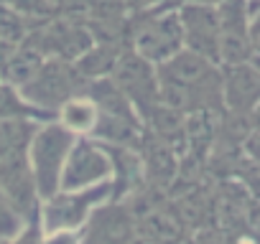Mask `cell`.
Here are the masks:
<instances>
[{
    "label": "cell",
    "instance_id": "277c9868",
    "mask_svg": "<svg viewBox=\"0 0 260 244\" xmlns=\"http://www.w3.org/2000/svg\"><path fill=\"white\" fill-rule=\"evenodd\" d=\"M28 89L26 94L39 102V104H54V102H61L67 94H69V76H67V69L61 64H46V69L36 71L31 79H28Z\"/></svg>",
    "mask_w": 260,
    "mask_h": 244
},
{
    "label": "cell",
    "instance_id": "5b68a950",
    "mask_svg": "<svg viewBox=\"0 0 260 244\" xmlns=\"http://www.w3.org/2000/svg\"><path fill=\"white\" fill-rule=\"evenodd\" d=\"M181 26L186 28L189 33V41H191V49L197 51H204L209 46H217V33H219V18H214V13L207 8V6H199V8H186L184 16H181ZM217 54H219V46H217Z\"/></svg>",
    "mask_w": 260,
    "mask_h": 244
},
{
    "label": "cell",
    "instance_id": "7a4b0ae2",
    "mask_svg": "<svg viewBox=\"0 0 260 244\" xmlns=\"http://www.w3.org/2000/svg\"><path fill=\"white\" fill-rule=\"evenodd\" d=\"M67 145H69V135L61 128L44 130L34 140V166H36L34 171L39 173V181L44 186L56 181V173H59L61 158L67 153Z\"/></svg>",
    "mask_w": 260,
    "mask_h": 244
},
{
    "label": "cell",
    "instance_id": "3957f363",
    "mask_svg": "<svg viewBox=\"0 0 260 244\" xmlns=\"http://www.w3.org/2000/svg\"><path fill=\"white\" fill-rule=\"evenodd\" d=\"M115 82L120 84L117 89L122 94H133L141 102H148L158 94L156 76H153L151 66L138 56H122L115 64Z\"/></svg>",
    "mask_w": 260,
    "mask_h": 244
},
{
    "label": "cell",
    "instance_id": "7c38bea8",
    "mask_svg": "<svg viewBox=\"0 0 260 244\" xmlns=\"http://www.w3.org/2000/svg\"><path fill=\"white\" fill-rule=\"evenodd\" d=\"M207 3H212V0H199V6H207Z\"/></svg>",
    "mask_w": 260,
    "mask_h": 244
},
{
    "label": "cell",
    "instance_id": "52a82bcc",
    "mask_svg": "<svg viewBox=\"0 0 260 244\" xmlns=\"http://www.w3.org/2000/svg\"><path fill=\"white\" fill-rule=\"evenodd\" d=\"M64 125L72 130H89L97 125V109L92 102H69L64 107Z\"/></svg>",
    "mask_w": 260,
    "mask_h": 244
},
{
    "label": "cell",
    "instance_id": "6da1fadb",
    "mask_svg": "<svg viewBox=\"0 0 260 244\" xmlns=\"http://www.w3.org/2000/svg\"><path fill=\"white\" fill-rule=\"evenodd\" d=\"M181 21L179 16H164V18H156L151 23H146L141 31H138V38H136V46L141 49L143 56L148 59H169L179 51L181 46Z\"/></svg>",
    "mask_w": 260,
    "mask_h": 244
},
{
    "label": "cell",
    "instance_id": "8992f818",
    "mask_svg": "<svg viewBox=\"0 0 260 244\" xmlns=\"http://www.w3.org/2000/svg\"><path fill=\"white\" fill-rule=\"evenodd\" d=\"M39 64H41V59H39V51L36 49H18L16 56L8 61V76H11V82H18V84L28 82L41 69Z\"/></svg>",
    "mask_w": 260,
    "mask_h": 244
},
{
    "label": "cell",
    "instance_id": "8fae6325",
    "mask_svg": "<svg viewBox=\"0 0 260 244\" xmlns=\"http://www.w3.org/2000/svg\"><path fill=\"white\" fill-rule=\"evenodd\" d=\"M125 3H127L130 8H146L148 3H153V0H125Z\"/></svg>",
    "mask_w": 260,
    "mask_h": 244
},
{
    "label": "cell",
    "instance_id": "4fadbf2b",
    "mask_svg": "<svg viewBox=\"0 0 260 244\" xmlns=\"http://www.w3.org/2000/svg\"><path fill=\"white\" fill-rule=\"evenodd\" d=\"M64 3H77V0H64Z\"/></svg>",
    "mask_w": 260,
    "mask_h": 244
},
{
    "label": "cell",
    "instance_id": "ba28073f",
    "mask_svg": "<svg viewBox=\"0 0 260 244\" xmlns=\"http://www.w3.org/2000/svg\"><path fill=\"white\" fill-rule=\"evenodd\" d=\"M97 51H100V56H97L94 51H87V56L82 59L79 69H82L84 74H100L102 69L112 66V61H115V54H112L110 49H97Z\"/></svg>",
    "mask_w": 260,
    "mask_h": 244
},
{
    "label": "cell",
    "instance_id": "9c48e42d",
    "mask_svg": "<svg viewBox=\"0 0 260 244\" xmlns=\"http://www.w3.org/2000/svg\"><path fill=\"white\" fill-rule=\"evenodd\" d=\"M23 31H26L23 21L16 13L0 11V38H3V41H21Z\"/></svg>",
    "mask_w": 260,
    "mask_h": 244
},
{
    "label": "cell",
    "instance_id": "30bf717a",
    "mask_svg": "<svg viewBox=\"0 0 260 244\" xmlns=\"http://www.w3.org/2000/svg\"><path fill=\"white\" fill-rule=\"evenodd\" d=\"M49 244H77V241H74V234L69 229H56V234L49 239Z\"/></svg>",
    "mask_w": 260,
    "mask_h": 244
}]
</instances>
